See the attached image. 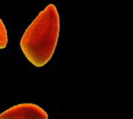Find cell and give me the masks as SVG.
Listing matches in <instances>:
<instances>
[{
  "mask_svg": "<svg viewBox=\"0 0 133 119\" xmlns=\"http://www.w3.org/2000/svg\"><path fill=\"white\" fill-rule=\"evenodd\" d=\"M60 35V15L54 4H48L23 34L20 47L36 68H42L55 53Z\"/></svg>",
  "mask_w": 133,
  "mask_h": 119,
  "instance_id": "6da1fadb",
  "label": "cell"
},
{
  "mask_svg": "<svg viewBox=\"0 0 133 119\" xmlns=\"http://www.w3.org/2000/svg\"><path fill=\"white\" fill-rule=\"evenodd\" d=\"M0 119H49V116L35 103H20L0 113Z\"/></svg>",
  "mask_w": 133,
  "mask_h": 119,
  "instance_id": "7a4b0ae2",
  "label": "cell"
},
{
  "mask_svg": "<svg viewBox=\"0 0 133 119\" xmlns=\"http://www.w3.org/2000/svg\"><path fill=\"white\" fill-rule=\"evenodd\" d=\"M8 44V35H7V30L4 25L3 21L0 18V50L5 49L6 46Z\"/></svg>",
  "mask_w": 133,
  "mask_h": 119,
  "instance_id": "3957f363",
  "label": "cell"
}]
</instances>
